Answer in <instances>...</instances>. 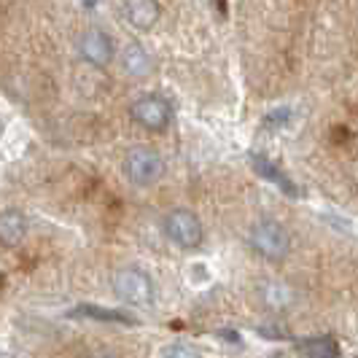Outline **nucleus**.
<instances>
[{
	"instance_id": "423d86ee",
	"label": "nucleus",
	"mask_w": 358,
	"mask_h": 358,
	"mask_svg": "<svg viewBox=\"0 0 358 358\" xmlns=\"http://www.w3.org/2000/svg\"><path fill=\"white\" fill-rule=\"evenodd\" d=\"M78 54L84 62H90L94 68H108L116 59V43L100 27H90L78 36Z\"/></svg>"
},
{
	"instance_id": "20e7f679",
	"label": "nucleus",
	"mask_w": 358,
	"mask_h": 358,
	"mask_svg": "<svg viewBox=\"0 0 358 358\" xmlns=\"http://www.w3.org/2000/svg\"><path fill=\"white\" fill-rule=\"evenodd\" d=\"M162 229H164V237L180 251H197L205 240V227H202L199 215L189 208L170 210L162 221Z\"/></svg>"
},
{
	"instance_id": "6e6552de",
	"label": "nucleus",
	"mask_w": 358,
	"mask_h": 358,
	"mask_svg": "<svg viewBox=\"0 0 358 358\" xmlns=\"http://www.w3.org/2000/svg\"><path fill=\"white\" fill-rule=\"evenodd\" d=\"M124 17L129 22V27L148 33V30L157 27V22L162 19L159 0H124Z\"/></svg>"
},
{
	"instance_id": "4468645a",
	"label": "nucleus",
	"mask_w": 358,
	"mask_h": 358,
	"mask_svg": "<svg viewBox=\"0 0 358 358\" xmlns=\"http://www.w3.org/2000/svg\"><path fill=\"white\" fill-rule=\"evenodd\" d=\"M253 164L259 167V173H262V176H267L269 180H275L278 186H283V189H286V194H296V192H294V189L288 186V180L283 178L280 173H278V167H275V164H269V162H264L262 157H253Z\"/></svg>"
},
{
	"instance_id": "7ed1b4c3",
	"label": "nucleus",
	"mask_w": 358,
	"mask_h": 358,
	"mask_svg": "<svg viewBox=\"0 0 358 358\" xmlns=\"http://www.w3.org/2000/svg\"><path fill=\"white\" fill-rule=\"evenodd\" d=\"M110 286H113L116 299H122L124 305H132V307H151L154 305V296H157V288H154L151 275L141 267L116 269Z\"/></svg>"
},
{
	"instance_id": "f257e3e1",
	"label": "nucleus",
	"mask_w": 358,
	"mask_h": 358,
	"mask_svg": "<svg viewBox=\"0 0 358 358\" xmlns=\"http://www.w3.org/2000/svg\"><path fill=\"white\" fill-rule=\"evenodd\" d=\"M167 164L162 159V154L151 145H132L122 159V173L135 189H148L157 186L164 178Z\"/></svg>"
},
{
	"instance_id": "9b49d317",
	"label": "nucleus",
	"mask_w": 358,
	"mask_h": 358,
	"mask_svg": "<svg viewBox=\"0 0 358 358\" xmlns=\"http://www.w3.org/2000/svg\"><path fill=\"white\" fill-rule=\"evenodd\" d=\"M71 318H92V321H103V323H135L132 315H127L122 310H108V307H94V305H81L71 310Z\"/></svg>"
},
{
	"instance_id": "9d476101",
	"label": "nucleus",
	"mask_w": 358,
	"mask_h": 358,
	"mask_svg": "<svg viewBox=\"0 0 358 358\" xmlns=\"http://www.w3.org/2000/svg\"><path fill=\"white\" fill-rule=\"evenodd\" d=\"M27 237V218L22 210H0V245L14 248Z\"/></svg>"
},
{
	"instance_id": "1a4fd4ad",
	"label": "nucleus",
	"mask_w": 358,
	"mask_h": 358,
	"mask_svg": "<svg viewBox=\"0 0 358 358\" xmlns=\"http://www.w3.org/2000/svg\"><path fill=\"white\" fill-rule=\"evenodd\" d=\"M259 299L262 305L272 310V313H283V310H291L294 302H296V294L288 283H280V280H264L259 286Z\"/></svg>"
},
{
	"instance_id": "f8f14e48",
	"label": "nucleus",
	"mask_w": 358,
	"mask_h": 358,
	"mask_svg": "<svg viewBox=\"0 0 358 358\" xmlns=\"http://www.w3.org/2000/svg\"><path fill=\"white\" fill-rule=\"evenodd\" d=\"M302 353L307 358H340V350L331 340H307L302 342Z\"/></svg>"
},
{
	"instance_id": "f03ea898",
	"label": "nucleus",
	"mask_w": 358,
	"mask_h": 358,
	"mask_svg": "<svg viewBox=\"0 0 358 358\" xmlns=\"http://www.w3.org/2000/svg\"><path fill=\"white\" fill-rule=\"evenodd\" d=\"M251 248L267 262H283L291 253V232L275 218H262L256 221L248 232Z\"/></svg>"
},
{
	"instance_id": "39448f33",
	"label": "nucleus",
	"mask_w": 358,
	"mask_h": 358,
	"mask_svg": "<svg viewBox=\"0 0 358 358\" xmlns=\"http://www.w3.org/2000/svg\"><path fill=\"white\" fill-rule=\"evenodd\" d=\"M129 119L138 127L148 129V132H162V129H167L170 122H173V106H170L167 97L148 92V94H141L138 100H132Z\"/></svg>"
},
{
	"instance_id": "0eeeda50",
	"label": "nucleus",
	"mask_w": 358,
	"mask_h": 358,
	"mask_svg": "<svg viewBox=\"0 0 358 358\" xmlns=\"http://www.w3.org/2000/svg\"><path fill=\"white\" fill-rule=\"evenodd\" d=\"M119 65H122V71L129 78H148V76H154V71H157V62H154L151 52L145 49L143 43H138V41H129V43L122 46Z\"/></svg>"
},
{
	"instance_id": "ddd939ff",
	"label": "nucleus",
	"mask_w": 358,
	"mask_h": 358,
	"mask_svg": "<svg viewBox=\"0 0 358 358\" xmlns=\"http://www.w3.org/2000/svg\"><path fill=\"white\" fill-rule=\"evenodd\" d=\"M159 358H202V356H199L197 348L189 345V342H170V345L162 348Z\"/></svg>"
}]
</instances>
